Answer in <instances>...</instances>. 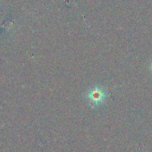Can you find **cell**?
<instances>
[{
    "mask_svg": "<svg viewBox=\"0 0 152 152\" xmlns=\"http://www.w3.org/2000/svg\"><path fill=\"white\" fill-rule=\"evenodd\" d=\"M107 97V94L101 88L92 89L90 91V93H89V99H90V100L92 103L96 104V105H99V104L102 103Z\"/></svg>",
    "mask_w": 152,
    "mask_h": 152,
    "instance_id": "6da1fadb",
    "label": "cell"
},
{
    "mask_svg": "<svg viewBox=\"0 0 152 152\" xmlns=\"http://www.w3.org/2000/svg\"><path fill=\"white\" fill-rule=\"evenodd\" d=\"M150 69H151V71H152V64H151V65H150Z\"/></svg>",
    "mask_w": 152,
    "mask_h": 152,
    "instance_id": "7a4b0ae2",
    "label": "cell"
}]
</instances>
